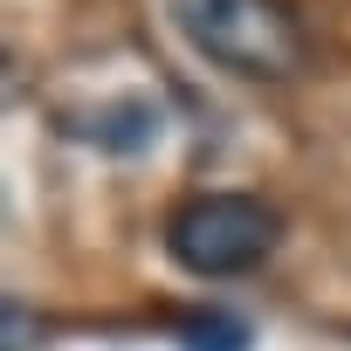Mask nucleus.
Here are the masks:
<instances>
[{
    "label": "nucleus",
    "mask_w": 351,
    "mask_h": 351,
    "mask_svg": "<svg viewBox=\"0 0 351 351\" xmlns=\"http://www.w3.org/2000/svg\"><path fill=\"white\" fill-rule=\"evenodd\" d=\"M180 351H255V324L228 303H207L180 324Z\"/></svg>",
    "instance_id": "obj_4"
},
{
    "label": "nucleus",
    "mask_w": 351,
    "mask_h": 351,
    "mask_svg": "<svg viewBox=\"0 0 351 351\" xmlns=\"http://www.w3.org/2000/svg\"><path fill=\"white\" fill-rule=\"evenodd\" d=\"M180 42L248 83H282L303 69V21L289 0H165Z\"/></svg>",
    "instance_id": "obj_1"
},
{
    "label": "nucleus",
    "mask_w": 351,
    "mask_h": 351,
    "mask_svg": "<svg viewBox=\"0 0 351 351\" xmlns=\"http://www.w3.org/2000/svg\"><path fill=\"white\" fill-rule=\"evenodd\" d=\"M42 344V324H35V310L21 303V296H8V351H35Z\"/></svg>",
    "instance_id": "obj_5"
},
{
    "label": "nucleus",
    "mask_w": 351,
    "mask_h": 351,
    "mask_svg": "<svg viewBox=\"0 0 351 351\" xmlns=\"http://www.w3.org/2000/svg\"><path fill=\"white\" fill-rule=\"evenodd\" d=\"M276 241H282V221L255 193H193L165 214V255L200 282L262 269L276 255Z\"/></svg>",
    "instance_id": "obj_2"
},
{
    "label": "nucleus",
    "mask_w": 351,
    "mask_h": 351,
    "mask_svg": "<svg viewBox=\"0 0 351 351\" xmlns=\"http://www.w3.org/2000/svg\"><path fill=\"white\" fill-rule=\"evenodd\" d=\"M158 131H165V110H158L152 97H138V90H131V97H110V104H97V110H83V117H69V138H83V145L110 152V158L152 152Z\"/></svg>",
    "instance_id": "obj_3"
}]
</instances>
